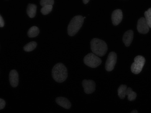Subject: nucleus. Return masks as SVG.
<instances>
[{"instance_id":"nucleus-1","label":"nucleus","mask_w":151,"mask_h":113,"mask_svg":"<svg viewBox=\"0 0 151 113\" xmlns=\"http://www.w3.org/2000/svg\"><path fill=\"white\" fill-rule=\"evenodd\" d=\"M52 75L53 79L57 82H63L68 77L67 68L63 63L56 64L52 69Z\"/></svg>"},{"instance_id":"nucleus-2","label":"nucleus","mask_w":151,"mask_h":113,"mask_svg":"<svg viewBox=\"0 0 151 113\" xmlns=\"http://www.w3.org/2000/svg\"><path fill=\"white\" fill-rule=\"evenodd\" d=\"M91 50L96 55L103 57L106 53L107 45L104 40L98 38H93L91 40Z\"/></svg>"},{"instance_id":"nucleus-3","label":"nucleus","mask_w":151,"mask_h":113,"mask_svg":"<svg viewBox=\"0 0 151 113\" xmlns=\"http://www.w3.org/2000/svg\"><path fill=\"white\" fill-rule=\"evenodd\" d=\"M84 18L81 15H77L72 18L68 25V33L70 36H73L77 34L82 26Z\"/></svg>"},{"instance_id":"nucleus-4","label":"nucleus","mask_w":151,"mask_h":113,"mask_svg":"<svg viewBox=\"0 0 151 113\" xmlns=\"http://www.w3.org/2000/svg\"><path fill=\"white\" fill-rule=\"evenodd\" d=\"M83 61L86 65L92 68L98 67L102 63L101 59L94 53H89L84 58Z\"/></svg>"},{"instance_id":"nucleus-5","label":"nucleus","mask_w":151,"mask_h":113,"mask_svg":"<svg viewBox=\"0 0 151 113\" xmlns=\"http://www.w3.org/2000/svg\"><path fill=\"white\" fill-rule=\"evenodd\" d=\"M145 62V58L142 56L138 55L135 57L134 62L132 63L131 67L132 72L136 74L140 73L142 71Z\"/></svg>"},{"instance_id":"nucleus-6","label":"nucleus","mask_w":151,"mask_h":113,"mask_svg":"<svg viewBox=\"0 0 151 113\" xmlns=\"http://www.w3.org/2000/svg\"><path fill=\"white\" fill-rule=\"evenodd\" d=\"M117 61V55L115 52H111L109 54L105 65L106 70L108 71H113Z\"/></svg>"},{"instance_id":"nucleus-7","label":"nucleus","mask_w":151,"mask_h":113,"mask_svg":"<svg viewBox=\"0 0 151 113\" xmlns=\"http://www.w3.org/2000/svg\"><path fill=\"white\" fill-rule=\"evenodd\" d=\"M82 85L85 93L86 94H91L95 91L96 83L93 81L83 80L82 82Z\"/></svg>"},{"instance_id":"nucleus-8","label":"nucleus","mask_w":151,"mask_h":113,"mask_svg":"<svg viewBox=\"0 0 151 113\" xmlns=\"http://www.w3.org/2000/svg\"><path fill=\"white\" fill-rule=\"evenodd\" d=\"M150 28L145 17H141L139 19L137 22V28L139 33L147 34L150 31Z\"/></svg>"},{"instance_id":"nucleus-9","label":"nucleus","mask_w":151,"mask_h":113,"mask_svg":"<svg viewBox=\"0 0 151 113\" xmlns=\"http://www.w3.org/2000/svg\"><path fill=\"white\" fill-rule=\"evenodd\" d=\"M123 18L122 12L120 9H116L113 11L112 14V21L113 24L118 25L122 22Z\"/></svg>"},{"instance_id":"nucleus-10","label":"nucleus","mask_w":151,"mask_h":113,"mask_svg":"<svg viewBox=\"0 0 151 113\" xmlns=\"http://www.w3.org/2000/svg\"><path fill=\"white\" fill-rule=\"evenodd\" d=\"M9 81L11 86L13 88L17 87L19 83V75L16 70H12L9 73Z\"/></svg>"},{"instance_id":"nucleus-11","label":"nucleus","mask_w":151,"mask_h":113,"mask_svg":"<svg viewBox=\"0 0 151 113\" xmlns=\"http://www.w3.org/2000/svg\"><path fill=\"white\" fill-rule=\"evenodd\" d=\"M133 39V32L131 30L127 31L124 34L122 37L123 43L127 47L130 45Z\"/></svg>"},{"instance_id":"nucleus-12","label":"nucleus","mask_w":151,"mask_h":113,"mask_svg":"<svg viewBox=\"0 0 151 113\" xmlns=\"http://www.w3.org/2000/svg\"><path fill=\"white\" fill-rule=\"evenodd\" d=\"M56 102L58 104L66 109H69L71 107V104L66 97H60L56 98Z\"/></svg>"},{"instance_id":"nucleus-13","label":"nucleus","mask_w":151,"mask_h":113,"mask_svg":"<svg viewBox=\"0 0 151 113\" xmlns=\"http://www.w3.org/2000/svg\"><path fill=\"white\" fill-rule=\"evenodd\" d=\"M37 5L36 4H29L27 9V13L30 18H34L36 16L37 12Z\"/></svg>"},{"instance_id":"nucleus-14","label":"nucleus","mask_w":151,"mask_h":113,"mask_svg":"<svg viewBox=\"0 0 151 113\" xmlns=\"http://www.w3.org/2000/svg\"><path fill=\"white\" fill-rule=\"evenodd\" d=\"M39 33L40 30L38 27L34 26L30 27V29L28 30L27 35L29 37L32 38V37H36L38 35Z\"/></svg>"},{"instance_id":"nucleus-15","label":"nucleus","mask_w":151,"mask_h":113,"mask_svg":"<svg viewBox=\"0 0 151 113\" xmlns=\"http://www.w3.org/2000/svg\"><path fill=\"white\" fill-rule=\"evenodd\" d=\"M127 89V85H124V84H122L118 88V94L120 99H123L125 98Z\"/></svg>"},{"instance_id":"nucleus-16","label":"nucleus","mask_w":151,"mask_h":113,"mask_svg":"<svg viewBox=\"0 0 151 113\" xmlns=\"http://www.w3.org/2000/svg\"><path fill=\"white\" fill-rule=\"evenodd\" d=\"M37 43L35 41H31L24 47V50L26 52H30L36 48Z\"/></svg>"},{"instance_id":"nucleus-17","label":"nucleus","mask_w":151,"mask_h":113,"mask_svg":"<svg viewBox=\"0 0 151 113\" xmlns=\"http://www.w3.org/2000/svg\"><path fill=\"white\" fill-rule=\"evenodd\" d=\"M126 95L128 96V99L129 101H133L136 99L137 94L135 92L132 91L131 88L127 89L126 91Z\"/></svg>"},{"instance_id":"nucleus-18","label":"nucleus","mask_w":151,"mask_h":113,"mask_svg":"<svg viewBox=\"0 0 151 113\" xmlns=\"http://www.w3.org/2000/svg\"><path fill=\"white\" fill-rule=\"evenodd\" d=\"M144 15L149 27L151 28V8L145 12Z\"/></svg>"},{"instance_id":"nucleus-19","label":"nucleus","mask_w":151,"mask_h":113,"mask_svg":"<svg viewBox=\"0 0 151 113\" xmlns=\"http://www.w3.org/2000/svg\"><path fill=\"white\" fill-rule=\"evenodd\" d=\"M52 9H53V5H48V6L42 7L40 10V12L43 15H47L51 12Z\"/></svg>"},{"instance_id":"nucleus-20","label":"nucleus","mask_w":151,"mask_h":113,"mask_svg":"<svg viewBox=\"0 0 151 113\" xmlns=\"http://www.w3.org/2000/svg\"><path fill=\"white\" fill-rule=\"evenodd\" d=\"M54 0H40V4L42 7L53 5L54 4Z\"/></svg>"},{"instance_id":"nucleus-21","label":"nucleus","mask_w":151,"mask_h":113,"mask_svg":"<svg viewBox=\"0 0 151 113\" xmlns=\"http://www.w3.org/2000/svg\"><path fill=\"white\" fill-rule=\"evenodd\" d=\"M6 105V102L4 99L0 98V110L4 109Z\"/></svg>"},{"instance_id":"nucleus-22","label":"nucleus","mask_w":151,"mask_h":113,"mask_svg":"<svg viewBox=\"0 0 151 113\" xmlns=\"http://www.w3.org/2000/svg\"><path fill=\"white\" fill-rule=\"evenodd\" d=\"M4 26V21L1 15H0V27H3Z\"/></svg>"},{"instance_id":"nucleus-23","label":"nucleus","mask_w":151,"mask_h":113,"mask_svg":"<svg viewBox=\"0 0 151 113\" xmlns=\"http://www.w3.org/2000/svg\"><path fill=\"white\" fill-rule=\"evenodd\" d=\"M89 1H90V0H83V1L84 4H87L89 2Z\"/></svg>"},{"instance_id":"nucleus-24","label":"nucleus","mask_w":151,"mask_h":113,"mask_svg":"<svg viewBox=\"0 0 151 113\" xmlns=\"http://www.w3.org/2000/svg\"><path fill=\"white\" fill-rule=\"evenodd\" d=\"M131 113H138V111H137V110H133V111H132V112H131Z\"/></svg>"},{"instance_id":"nucleus-25","label":"nucleus","mask_w":151,"mask_h":113,"mask_svg":"<svg viewBox=\"0 0 151 113\" xmlns=\"http://www.w3.org/2000/svg\"><path fill=\"white\" fill-rule=\"evenodd\" d=\"M83 18H84V19H85V18H86L85 17H84Z\"/></svg>"}]
</instances>
